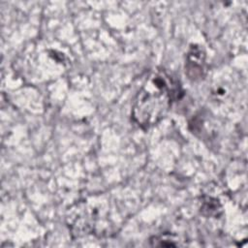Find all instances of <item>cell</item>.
Wrapping results in <instances>:
<instances>
[{
  "instance_id": "cell-2",
  "label": "cell",
  "mask_w": 248,
  "mask_h": 248,
  "mask_svg": "<svg viewBox=\"0 0 248 248\" xmlns=\"http://www.w3.org/2000/svg\"><path fill=\"white\" fill-rule=\"evenodd\" d=\"M205 53L198 45H192L186 57L185 73L190 79L202 78L204 73Z\"/></svg>"
},
{
  "instance_id": "cell-1",
  "label": "cell",
  "mask_w": 248,
  "mask_h": 248,
  "mask_svg": "<svg viewBox=\"0 0 248 248\" xmlns=\"http://www.w3.org/2000/svg\"><path fill=\"white\" fill-rule=\"evenodd\" d=\"M172 79L164 71H154L136 95L132 118L143 130L160 122L171 106L175 89Z\"/></svg>"
}]
</instances>
